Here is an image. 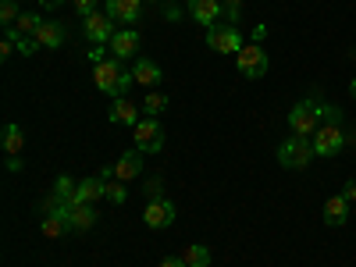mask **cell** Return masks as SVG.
I'll return each mask as SVG.
<instances>
[{
  "instance_id": "obj_1",
  "label": "cell",
  "mask_w": 356,
  "mask_h": 267,
  "mask_svg": "<svg viewBox=\"0 0 356 267\" xmlns=\"http://www.w3.org/2000/svg\"><path fill=\"white\" fill-rule=\"evenodd\" d=\"M93 79H97V89L107 97H125V89L136 82V75L118 61V57H107V61H100L93 68Z\"/></svg>"
},
{
  "instance_id": "obj_2",
  "label": "cell",
  "mask_w": 356,
  "mask_h": 267,
  "mask_svg": "<svg viewBox=\"0 0 356 267\" xmlns=\"http://www.w3.org/2000/svg\"><path fill=\"white\" fill-rule=\"evenodd\" d=\"M278 161H282V168H289V171L310 168V161H314V143H307V136H289V139L278 146Z\"/></svg>"
},
{
  "instance_id": "obj_3",
  "label": "cell",
  "mask_w": 356,
  "mask_h": 267,
  "mask_svg": "<svg viewBox=\"0 0 356 267\" xmlns=\"http://www.w3.org/2000/svg\"><path fill=\"white\" fill-rule=\"evenodd\" d=\"M114 33H118V29H114V18L107 11H93L89 18H82V36L93 47H107Z\"/></svg>"
},
{
  "instance_id": "obj_4",
  "label": "cell",
  "mask_w": 356,
  "mask_h": 267,
  "mask_svg": "<svg viewBox=\"0 0 356 267\" xmlns=\"http://www.w3.org/2000/svg\"><path fill=\"white\" fill-rule=\"evenodd\" d=\"M132 132H136V150L139 154H161L164 150V129H161L157 118H143Z\"/></svg>"
},
{
  "instance_id": "obj_5",
  "label": "cell",
  "mask_w": 356,
  "mask_h": 267,
  "mask_svg": "<svg viewBox=\"0 0 356 267\" xmlns=\"http://www.w3.org/2000/svg\"><path fill=\"white\" fill-rule=\"evenodd\" d=\"M207 47L218 54H239L246 43H243V33L235 25H214V29H207Z\"/></svg>"
},
{
  "instance_id": "obj_6",
  "label": "cell",
  "mask_w": 356,
  "mask_h": 267,
  "mask_svg": "<svg viewBox=\"0 0 356 267\" xmlns=\"http://www.w3.org/2000/svg\"><path fill=\"white\" fill-rule=\"evenodd\" d=\"M321 114H317V104H310V100H303V104H296L292 111H289V129H292V136H314L321 125Z\"/></svg>"
},
{
  "instance_id": "obj_7",
  "label": "cell",
  "mask_w": 356,
  "mask_h": 267,
  "mask_svg": "<svg viewBox=\"0 0 356 267\" xmlns=\"http://www.w3.org/2000/svg\"><path fill=\"white\" fill-rule=\"evenodd\" d=\"M235 65H239V72L246 79H260L267 72V50L257 47V43H250V47H243L239 54H235Z\"/></svg>"
},
{
  "instance_id": "obj_8",
  "label": "cell",
  "mask_w": 356,
  "mask_h": 267,
  "mask_svg": "<svg viewBox=\"0 0 356 267\" xmlns=\"http://www.w3.org/2000/svg\"><path fill=\"white\" fill-rule=\"evenodd\" d=\"M143 221H146V228H154V232L168 228V225L175 221V203H171V200L154 196L150 203H146V211H143Z\"/></svg>"
},
{
  "instance_id": "obj_9",
  "label": "cell",
  "mask_w": 356,
  "mask_h": 267,
  "mask_svg": "<svg viewBox=\"0 0 356 267\" xmlns=\"http://www.w3.org/2000/svg\"><path fill=\"white\" fill-rule=\"evenodd\" d=\"M342 132H339V125H321L317 132H314V154L317 157H335L339 150H342Z\"/></svg>"
},
{
  "instance_id": "obj_10",
  "label": "cell",
  "mask_w": 356,
  "mask_h": 267,
  "mask_svg": "<svg viewBox=\"0 0 356 267\" xmlns=\"http://www.w3.org/2000/svg\"><path fill=\"white\" fill-rule=\"evenodd\" d=\"M139 111H143V107H136L132 100H125V97H114V104H111L107 118H111V125H129V129H136V125L143 122Z\"/></svg>"
},
{
  "instance_id": "obj_11",
  "label": "cell",
  "mask_w": 356,
  "mask_h": 267,
  "mask_svg": "<svg viewBox=\"0 0 356 267\" xmlns=\"http://www.w3.org/2000/svg\"><path fill=\"white\" fill-rule=\"evenodd\" d=\"M221 11H225L221 0H189V15H193V22H200V25H207V29H214V25H218Z\"/></svg>"
},
{
  "instance_id": "obj_12",
  "label": "cell",
  "mask_w": 356,
  "mask_h": 267,
  "mask_svg": "<svg viewBox=\"0 0 356 267\" xmlns=\"http://www.w3.org/2000/svg\"><path fill=\"white\" fill-rule=\"evenodd\" d=\"M111 50H114L118 61H129V57H136V50H139V33H136V29H118V33L111 36Z\"/></svg>"
},
{
  "instance_id": "obj_13",
  "label": "cell",
  "mask_w": 356,
  "mask_h": 267,
  "mask_svg": "<svg viewBox=\"0 0 356 267\" xmlns=\"http://www.w3.org/2000/svg\"><path fill=\"white\" fill-rule=\"evenodd\" d=\"M36 43H40L43 50H57V47L65 43V25H61V22H40Z\"/></svg>"
},
{
  "instance_id": "obj_14",
  "label": "cell",
  "mask_w": 356,
  "mask_h": 267,
  "mask_svg": "<svg viewBox=\"0 0 356 267\" xmlns=\"http://www.w3.org/2000/svg\"><path fill=\"white\" fill-rule=\"evenodd\" d=\"M132 75H136V82H139V86H157V82L164 79L161 65H157V61H150V57H136Z\"/></svg>"
},
{
  "instance_id": "obj_15",
  "label": "cell",
  "mask_w": 356,
  "mask_h": 267,
  "mask_svg": "<svg viewBox=\"0 0 356 267\" xmlns=\"http://www.w3.org/2000/svg\"><path fill=\"white\" fill-rule=\"evenodd\" d=\"M143 0H107V15L114 22H139Z\"/></svg>"
},
{
  "instance_id": "obj_16",
  "label": "cell",
  "mask_w": 356,
  "mask_h": 267,
  "mask_svg": "<svg viewBox=\"0 0 356 267\" xmlns=\"http://www.w3.org/2000/svg\"><path fill=\"white\" fill-rule=\"evenodd\" d=\"M75 200H79V203H97V200H107V182H104V178H82L79 189H75Z\"/></svg>"
},
{
  "instance_id": "obj_17",
  "label": "cell",
  "mask_w": 356,
  "mask_h": 267,
  "mask_svg": "<svg viewBox=\"0 0 356 267\" xmlns=\"http://www.w3.org/2000/svg\"><path fill=\"white\" fill-rule=\"evenodd\" d=\"M346 221H349V200L346 196H332L328 203H324V225L342 228Z\"/></svg>"
},
{
  "instance_id": "obj_18",
  "label": "cell",
  "mask_w": 356,
  "mask_h": 267,
  "mask_svg": "<svg viewBox=\"0 0 356 267\" xmlns=\"http://www.w3.org/2000/svg\"><path fill=\"white\" fill-rule=\"evenodd\" d=\"M139 171H143V154H139V150L122 154V161L114 164V178H122V182H132Z\"/></svg>"
},
{
  "instance_id": "obj_19",
  "label": "cell",
  "mask_w": 356,
  "mask_h": 267,
  "mask_svg": "<svg viewBox=\"0 0 356 267\" xmlns=\"http://www.w3.org/2000/svg\"><path fill=\"white\" fill-rule=\"evenodd\" d=\"M40 232L47 235V239H61L65 232H72V225H68V218L61 214V211H50L47 218H43V225H40Z\"/></svg>"
},
{
  "instance_id": "obj_20",
  "label": "cell",
  "mask_w": 356,
  "mask_h": 267,
  "mask_svg": "<svg viewBox=\"0 0 356 267\" xmlns=\"http://www.w3.org/2000/svg\"><path fill=\"white\" fill-rule=\"evenodd\" d=\"M4 154L8 157H22V146H25V132L18 129V125H4Z\"/></svg>"
},
{
  "instance_id": "obj_21",
  "label": "cell",
  "mask_w": 356,
  "mask_h": 267,
  "mask_svg": "<svg viewBox=\"0 0 356 267\" xmlns=\"http://www.w3.org/2000/svg\"><path fill=\"white\" fill-rule=\"evenodd\" d=\"M182 260H186V267H211V250L200 246V243H193V246H186Z\"/></svg>"
},
{
  "instance_id": "obj_22",
  "label": "cell",
  "mask_w": 356,
  "mask_h": 267,
  "mask_svg": "<svg viewBox=\"0 0 356 267\" xmlns=\"http://www.w3.org/2000/svg\"><path fill=\"white\" fill-rule=\"evenodd\" d=\"M139 107L146 111V118H157V114H164V111H168V97H164V93H150Z\"/></svg>"
},
{
  "instance_id": "obj_23",
  "label": "cell",
  "mask_w": 356,
  "mask_h": 267,
  "mask_svg": "<svg viewBox=\"0 0 356 267\" xmlns=\"http://www.w3.org/2000/svg\"><path fill=\"white\" fill-rule=\"evenodd\" d=\"M40 22H43V18H40L36 11H22V18H18V25H15V29H18L22 36H36V29H40Z\"/></svg>"
},
{
  "instance_id": "obj_24",
  "label": "cell",
  "mask_w": 356,
  "mask_h": 267,
  "mask_svg": "<svg viewBox=\"0 0 356 267\" xmlns=\"http://www.w3.org/2000/svg\"><path fill=\"white\" fill-rule=\"evenodd\" d=\"M0 18H4V29H15L22 11H18V0H0Z\"/></svg>"
},
{
  "instance_id": "obj_25",
  "label": "cell",
  "mask_w": 356,
  "mask_h": 267,
  "mask_svg": "<svg viewBox=\"0 0 356 267\" xmlns=\"http://www.w3.org/2000/svg\"><path fill=\"white\" fill-rule=\"evenodd\" d=\"M104 182H107V200L111 203H125L129 200V189H125L122 178H104Z\"/></svg>"
},
{
  "instance_id": "obj_26",
  "label": "cell",
  "mask_w": 356,
  "mask_h": 267,
  "mask_svg": "<svg viewBox=\"0 0 356 267\" xmlns=\"http://www.w3.org/2000/svg\"><path fill=\"white\" fill-rule=\"evenodd\" d=\"M75 182H72V178L68 175H61V178H57V182H54V200H75Z\"/></svg>"
},
{
  "instance_id": "obj_27",
  "label": "cell",
  "mask_w": 356,
  "mask_h": 267,
  "mask_svg": "<svg viewBox=\"0 0 356 267\" xmlns=\"http://www.w3.org/2000/svg\"><path fill=\"white\" fill-rule=\"evenodd\" d=\"M15 50H22V57H33L36 50H43L40 43H36V36H22L18 43H15Z\"/></svg>"
},
{
  "instance_id": "obj_28",
  "label": "cell",
  "mask_w": 356,
  "mask_h": 267,
  "mask_svg": "<svg viewBox=\"0 0 356 267\" xmlns=\"http://www.w3.org/2000/svg\"><path fill=\"white\" fill-rule=\"evenodd\" d=\"M317 114H321V118H328V125H339V118H342V111L332 107V104H317Z\"/></svg>"
},
{
  "instance_id": "obj_29",
  "label": "cell",
  "mask_w": 356,
  "mask_h": 267,
  "mask_svg": "<svg viewBox=\"0 0 356 267\" xmlns=\"http://www.w3.org/2000/svg\"><path fill=\"white\" fill-rule=\"evenodd\" d=\"M72 4H75V15L79 18H89V15L97 11V0H72Z\"/></svg>"
},
{
  "instance_id": "obj_30",
  "label": "cell",
  "mask_w": 356,
  "mask_h": 267,
  "mask_svg": "<svg viewBox=\"0 0 356 267\" xmlns=\"http://www.w3.org/2000/svg\"><path fill=\"white\" fill-rule=\"evenodd\" d=\"M221 4H225V15L228 18H239V4H243V0H221Z\"/></svg>"
},
{
  "instance_id": "obj_31",
  "label": "cell",
  "mask_w": 356,
  "mask_h": 267,
  "mask_svg": "<svg viewBox=\"0 0 356 267\" xmlns=\"http://www.w3.org/2000/svg\"><path fill=\"white\" fill-rule=\"evenodd\" d=\"M89 61H93V65L107 61V57H104V47H93V50H89Z\"/></svg>"
},
{
  "instance_id": "obj_32",
  "label": "cell",
  "mask_w": 356,
  "mask_h": 267,
  "mask_svg": "<svg viewBox=\"0 0 356 267\" xmlns=\"http://www.w3.org/2000/svg\"><path fill=\"white\" fill-rule=\"evenodd\" d=\"M161 267H186V260H182V257H164Z\"/></svg>"
},
{
  "instance_id": "obj_33",
  "label": "cell",
  "mask_w": 356,
  "mask_h": 267,
  "mask_svg": "<svg viewBox=\"0 0 356 267\" xmlns=\"http://www.w3.org/2000/svg\"><path fill=\"white\" fill-rule=\"evenodd\" d=\"M342 196H346L349 203L356 200V178H353V182H346V189H342Z\"/></svg>"
},
{
  "instance_id": "obj_34",
  "label": "cell",
  "mask_w": 356,
  "mask_h": 267,
  "mask_svg": "<svg viewBox=\"0 0 356 267\" xmlns=\"http://www.w3.org/2000/svg\"><path fill=\"white\" fill-rule=\"evenodd\" d=\"M8 171H22V157H8Z\"/></svg>"
},
{
  "instance_id": "obj_35",
  "label": "cell",
  "mask_w": 356,
  "mask_h": 267,
  "mask_svg": "<svg viewBox=\"0 0 356 267\" xmlns=\"http://www.w3.org/2000/svg\"><path fill=\"white\" fill-rule=\"evenodd\" d=\"M43 8H57V4H65V0H40Z\"/></svg>"
},
{
  "instance_id": "obj_36",
  "label": "cell",
  "mask_w": 356,
  "mask_h": 267,
  "mask_svg": "<svg viewBox=\"0 0 356 267\" xmlns=\"http://www.w3.org/2000/svg\"><path fill=\"white\" fill-rule=\"evenodd\" d=\"M349 97H353V100H356V79H353V82H349Z\"/></svg>"
},
{
  "instance_id": "obj_37",
  "label": "cell",
  "mask_w": 356,
  "mask_h": 267,
  "mask_svg": "<svg viewBox=\"0 0 356 267\" xmlns=\"http://www.w3.org/2000/svg\"><path fill=\"white\" fill-rule=\"evenodd\" d=\"M146 4H161V0H146Z\"/></svg>"
}]
</instances>
